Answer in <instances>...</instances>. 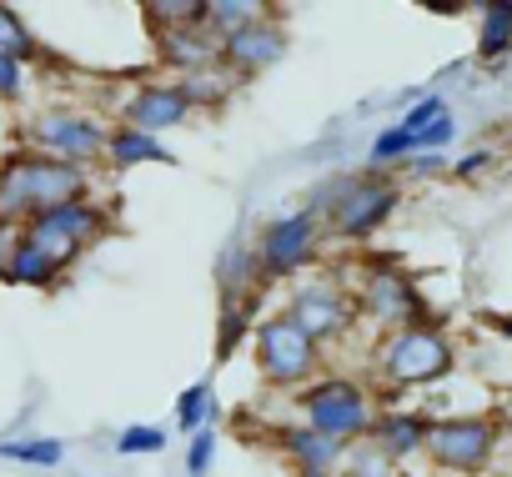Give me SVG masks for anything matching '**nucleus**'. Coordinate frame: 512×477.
Masks as SVG:
<instances>
[{"mask_svg": "<svg viewBox=\"0 0 512 477\" xmlns=\"http://www.w3.org/2000/svg\"><path fill=\"white\" fill-rule=\"evenodd\" d=\"M71 201H91V171L71 166V161H51L41 151H11L0 161V216L31 226L41 211L71 206Z\"/></svg>", "mask_w": 512, "mask_h": 477, "instance_id": "nucleus-1", "label": "nucleus"}, {"mask_svg": "<svg viewBox=\"0 0 512 477\" xmlns=\"http://www.w3.org/2000/svg\"><path fill=\"white\" fill-rule=\"evenodd\" d=\"M452 367H457V347H452V337H447V327L437 317L412 322V327H397L377 347V372L392 387H432Z\"/></svg>", "mask_w": 512, "mask_h": 477, "instance_id": "nucleus-2", "label": "nucleus"}, {"mask_svg": "<svg viewBox=\"0 0 512 477\" xmlns=\"http://www.w3.org/2000/svg\"><path fill=\"white\" fill-rule=\"evenodd\" d=\"M297 402H302V422L307 427H317V432H327V437H337L347 447L367 442L372 427H377V417H382L377 402H372V392L357 377H332V372L317 377L312 387H302Z\"/></svg>", "mask_w": 512, "mask_h": 477, "instance_id": "nucleus-3", "label": "nucleus"}, {"mask_svg": "<svg viewBox=\"0 0 512 477\" xmlns=\"http://www.w3.org/2000/svg\"><path fill=\"white\" fill-rule=\"evenodd\" d=\"M251 357H256V372H262L267 387L292 392V387H307V382L322 377L327 347H317L287 312H277V317H267V322H256V332H251Z\"/></svg>", "mask_w": 512, "mask_h": 477, "instance_id": "nucleus-4", "label": "nucleus"}, {"mask_svg": "<svg viewBox=\"0 0 512 477\" xmlns=\"http://www.w3.org/2000/svg\"><path fill=\"white\" fill-rule=\"evenodd\" d=\"M106 141H111V126L81 106H41L26 121V151H41L51 161H71L86 171L106 161Z\"/></svg>", "mask_w": 512, "mask_h": 477, "instance_id": "nucleus-5", "label": "nucleus"}, {"mask_svg": "<svg viewBox=\"0 0 512 477\" xmlns=\"http://www.w3.org/2000/svg\"><path fill=\"white\" fill-rule=\"evenodd\" d=\"M111 211L91 196V201H71V206H56V211H41L31 226H26V242H36L61 272H71L101 236L111 231Z\"/></svg>", "mask_w": 512, "mask_h": 477, "instance_id": "nucleus-6", "label": "nucleus"}, {"mask_svg": "<svg viewBox=\"0 0 512 477\" xmlns=\"http://www.w3.org/2000/svg\"><path fill=\"white\" fill-rule=\"evenodd\" d=\"M287 317H292L317 347H327V342H342V337L357 327L362 307H357V297L342 287L337 272H317V277L292 282V292H287Z\"/></svg>", "mask_w": 512, "mask_h": 477, "instance_id": "nucleus-7", "label": "nucleus"}, {"mask_svg": "<svg viewBox=\"0 0 512 477\" xmlns=\"http://www.w3.org/2000/svg\"><path fill=\"white\" fill-rule=\"evenodd\" d=\"M322 236H327V221L312 216L307 206L277 216L262 231V242H256V267H262V282H292V277H302V267H312V257L322 252Z\"/></svg>", "mask_w": 512, "mask_h": 477, "instance_id": "nucleus-8", "label": "nucleus"}, {"mask_svg": "<svg viewBox=\"0 0 512 477\" xmlns=\"http://www.w3.org/2000/svg\"><path fill=\"white\" fill-rule=\"evenodd\" d=\"M397 206H402V181L387 171H362V176H352L342 206L332 211L327 236H337V242H367V236H377L392 221Z\"/></svg>", "mask_w": 512, "mask_h": 477, "instance_id": "nucleus-9", "label": "nucleus"}, {"mask_svg": "<svg viewBox=\"0 0 512 477\" xmlns=\"http://www.w3.org/2000/svg\"><path fill=\"white\" fill-rule=\"evenodd\" d=\"M357 307H362V317H372V322L382 327V337L397 332V327L427 322V307H422L412 277H407L397 262H367V267H362Z\"/></svg>", "mask_w": 512, "mask_h": 477, "instance_id": "nucleus-10", "label": "nucleus"}, {"mask_svg": "<svg viewBox=\"0 0 512 477\" xmlns=\"http://www.w3.org/2000/svg\"><path fill=\"white\" fill-rule=\"evenodd\" d=\"M497 452V422L492 417H437L427 437V457L442 472H487Z\"/></svg>", "mask_w": 512, "mask_h": 477, "instance_id": "nucleus-11", "label": "nucleus"}, {"mask_svg": "<svg viewBox=\"0 0 512 477\" xmlns=\"http://www.w3.org/2000/svg\"><path fill=\"white\" fill-rule=\"evenodd\" d=\"M191 121V101L176 81H146L121 96V126H136L146 136H166Z\"/></svg>", "mask_w": 512, "mask_h": 477, "instance_id": "nucleus-12", "label": "nucleus"}, {"mask_svg": "<svg viewBox=\"0 0 512 477\" xmlns=\"http://www.w3.org/2000/svg\"><path fill=\"white\" fill-rule=\"evenodd\" d=\"M282 56H287V21L277 11L267 21H256V26H246V31H236V36L221 41V66L236 71L241 81L282 66Z\"/></svg>", "mask_w": 512, "mask_h": 477, "instance_id": "nucleus-13", "label": "nucleus"}, {"mask_svg": "<svg viewBox=\"0 0 512 477\" xmlns=\"http://www.w3.org/2000/svg\"><path fill=\"white\" fill-rule=\"evenodd\" d=\"M156 61L166 71H176V81L196 76V71H211V66H221V36L206 21H191V26H176V31H156Z\"/></svg>", "mask_w": 512, "mask_h": 477, "instance_id": "nucleus-14", "label": "nucleus"}, {"mask_svg": "<svg viewBox=\"0 0 512 477\" xmlns=\"http://www.w3.org/2000/svg\"><path fill=\"white\" fill-rule=\"evenodd\" d=\"M277 442H282V452L292 457L297 472H332V477H342L347 452H352L347 442H337V437H327V432H317V427H307V422L282 427Z\"/></svg>", "mask_w": 512, "mask_h": 477, "instance_id": "nucleus-15", "label": "nucleus"}, {"mask_svg": "<svg viewBox=\"0 0 512 477\" xmlns=\"http://www.w3.org/2000/svg\"><path fill=\"white\" fill-rule=\"evenodd\" d=\"M427 437H432V417L427 412H382L367 442L382 447L392 462H407V457L427 452Z\"/></svg>", "mask_w": 512, "mask_h": 477, "instance_id": "nucleus-16", "label": "nucleus"}, {"mask_svg": "<svg viewBox=\"0 0 512 477\" xmlns=\"http://www.w3.org/2000/svg\"><path fill=\"white\" fill-rule=\"evenodd\" d=\"M171 166L176 156L161 146V136H146L136 126H111V141H106V166L111 171H136V166Z\"/></svg>", "mask_w": 512, "mask_h": 477, "instance_id": "nucleus-17", "label": "nucleus"}, {"mask_svg": "<svg viewBox=\"0 0 512 477\" xmlns=\"http://www.w3.org/2000/svg\"><path fill=\"white\" fill-rule=\"evenodd\" d=\"M256 282H262V267H256V247H246L241 236H236V242H226L221 257H216L221 302H246V297L256 292Z\"/></svg>", "mask_w": 512, "mask_h": 477, "instance_id": "nucleus-18", "label": "nucleus"}, {"mask_svg": "<svg viewBox=\"0 0 512 477\" xmlns=\"http://www.w3.org/2000/svg\"><path fill=\"white\" fill-rule=\"evenodd\" d=\"M6 282H11V287H31V292H56V287L66 282V272H61L36 242H26V231H21V247H16V257H11Z\"/></svg>", "mask_w": 512, "mask_h": 477, "instance_id": "nucleus-19", "label": "nucleus"}, {"mask_svg": "<svg viewBox=\"0 0 512 477\" xmlns=\"http://www.w3.org/2000/svg\"><path fill=\"white\" fill-rule=\"evenodd\" d=\"M512 51V0H487L477 11V61L492 66Z\"/></svg>", "mask_w": 512, "mask_h": 477, "instance_id": "nucleus-20", "label": "nucleus"}, {"mask_svg": "<svg viewBox=\"0 0 512 477\" xmlns=\"http://www.w3.org/2000/svg\"><path fill=\"white\" fill-rule=\"evenodd\" d=\"M277 6H267V0H201V21L226 41V36H236V31H246V26H256V21H267Z\"/></svg>", "mask_w": 512, "mask_h": 477, "instance_id": "nucleus-21", "label": "nucleus"}, {"mask_svg": "<svg viewBox=\"0 0 512 477\" xmlns=\"http://www.w3.org/2000/svg\"><path fill=\"white\" fill-rule=\"evenodd\" d=\"M176 86L186 91V101H191V111H206V106H226V101L236 96V86H241V76H236V71H226V66H211V71H196V76H181Z\"/></svg>", "mask_w": 512, "mask_h": 477, "instance_id": "nucleus-22", "label": "nucleus"}, {"mask_svg": "<svg viewBox=\"0 0 512 477\" xmlns=\"http://www.w3.org/2000/svg\"><path fill=\"white\" fill-rule=\"evenodd\" d=\"M0 56H16L21 66H36V61H46V46H41V36L21 21V11H11V6H0Z\"/></svg>", "mask_w": 512, "mask_h": 477, "instance_id": "nucleus-23", "label": "nucleus"}, {"mask_svg": "<svg viewBox=\"0 0 512 477\" xmlns=\"http://www.w3.org/2000/svg\"><path fill=\"white\" fill-rule=\"evenodd\" d=\"M201 427H216V397H211V382H191V387L176 397V432L196 437Z\"/></svg>", "mask_w": 512, "mask_h": 477, "instance_id": "nucleus-24", "label": "nucleus"}, {"mask_svg": "<svg viewBox=\"0 0 512 477\" xmlns=\"http://www.w3.org/2000/svg\"><path fill=\"white\" fill-rule=\"evenodd\" d=\"M0 457H6V462H26V467H61L66 447L56 437H0Z\"/></svg>", "mask_w": 512, "mask_h": 477, "instance_id": "nucleus-25", "label": "nucleus"}, {"mask_svg": "<svg viewBox=\"0 0 512 477\" xmlns=\"http://www.w3.org/2000/svg\"><path fill=\"white\" fill-rule=\"evenodd\" d=\"M407 156H417V136L407 131V126H387L377 141H372V151H367V171H387V166H402Z\"/></svg>", "mask_w": 512, "mask_h": 477, "instance_id": "nucleus-26", "label": "nucleus"}, {"mask_svg": "<svg viewBox=\"0 0 512 477\" xmlns=\"http://www.w3.org/2000/svg\"><path fill=\"white\" fill-rule=\"evenodd\" d=\"M246 327H251V307H241V302H221V327H216V357H221V362L241 347Z\"/></svg>", "mask_w": 512, "mask_h": 477, "instance_id": "nucleus-27", "label": "nucleus"}, {"mask_svg": "<svg viewBox=\"0 0 512 477\" xmlns=\"http://www.w3.org/2000/svg\"><path fill=\"white\" fill-rule=\"evenodd\" d=\"M166 437H171V427L136 422V427H126V432L116 437V452H121V457H151V452H161V447H166Z\"/></svg>", "mask_w": 512, "mask_h": 477, "instance_id": "nucleus-28", "label": "nucleus"}, {"mask_svg": "<svg viewBox=\"0 0 512 477\" xmlns=\"http://www.w3.org/2000/svg\"><path fill=\"white\" fill-rule=\"evenodd\" d=\"M146 21H151L156 31L191 26V21H201V0H151V6H146Z\"/></svg>", "mask_w": 512, "mask_h": 477, "instance_id": "nucleus-29", "label": "nucleus"}, {"mask_svg": "<svg viewBox=\"0 0 512 477\" xmlns=\"http://www.w3.org/2000/svg\"><path fill=\"white\" fill-rule=\"evenodd\" d=\"M342 477H392V457H387L382 447H372V442H357V447L347 452Z\"/></svg>", "mask_w": 512, "mask_h": 477, "instance_id": "nucleus-30", "label": "nucleus"}, {"mask_svg": "<svg viewBox=\"0 0 512 477\" xmlns=\"http://www.w3.org/2000/svg\"><path fill=\"white\" fill-rule=\"evenodd\" d=\"M442 116H452V111H447V96H437V91H427V96H422L417 106H407V116H402L397 126H407L412 136H422V131H427V126H437Z\"/></svg>", "mask_w": 512, "mask_h": 477, "instance_id": "nucleus-31", "label": "nucleus"}, {"mask_svg": "<svg viewBox=\"0 0 512 477\" xmlns=\"http://www.w3.org/2000/svg\"><path fill=\"white\" fill-rule=\"evenodd\" d=\"M216 462V427H201L191 442H186V477H206Z\"/></svg>", "mask_w": 512, "mask_h": 477, "instance_id": "nucleus-32", "label": "nucleus"}, {"mask_svg": "<svg viewBox=\"0 0 512 477\" xmlns=\"http://www.w3.org/2000/svg\"><path fill=\"white\" fill-rule=\"evenodd\" d=\"M442 171H447V151H417V156L402 161V176H407V181H432V176H442Z\"/></svg>", "mask_w": 512, "mask_h": 477, "instance_id": "nucleus-33", "label": "nucleus"}, {"mask_svg": "<svg viewBox=\"0 0 512 477\" xmlns=\"http://www.w3.org/2000/svg\"><path fill=\"white\" fill-rule=\"evenodd\" d=\"M26 96V66L16 56H0V101H21Z\"/></svg>", "mask_w": 512, "mask_h": 477, "instance_id": "nucleus-34", "label": "nucleus"}, {"mask_svg": "<svg viewBox=\"0 0 512 477\" xmlns=\"http://www.w3.org/2000/svg\"><path fill=\"white\" fill-rule=\"evenodd\" d=\"M21 231H26V226H16V221L0 216V282H6V272H11V257H16V247H21Z\"/></svg>", "mask_w": 512, "mask_h": 477, "instance_id": "nucleus-35", "label": "nucleus"}, {"mask_svg": "<svg viewBox=\"0 0 512 477\" xmlns=\"http://www.w3.org/2000/svg\"><path fill=\"white\" fill-rule=\"evenodd\" d=\"M452 136H457V121L442 116L437 126H427V131L417 136V151H442V146H452Z\"/></svg>", "mask_w": 512, "mask_h": 477, "instance_id": "nucleus-36", "label": "nucleus"}, {"mask_svg": "<svg viewBox=\"0 0 512 477\" xmlns=\"http://www.w3.org/2000/svg\"><path fill=\"white\" fill-rule=\"evenodd\" d=\"M487 166H492V151H487V146H477V151H467L462 161H452V176H457V181H472V176H477V171H487Z\"/></svg>", "mask_w": 512, "mask_h": 477, "instance_id": "nucleus-37", "label": "nucleus"}, {"mask_svg": "<svg viewBox=\"0 0 512 477\" xmlns=\"http://www.w3.org/2000/svg\"><path fill=\"white\" fill-rule=\"evenodd\" d=\"M492 332H497V337H507V342H512V312H502V317H492Z\"/></svg>", "mask_w": 512, "mask_h": 477, "instance_id": "nucleus-38", "label": "nucleus"}, {"mask_svg": "<svg viewBox=\"0 0 512 477\" xmlns=\"http://www.w3.org/2000/svg\"><path fill=\"white\" fill-rule=\"evenodd\" d=\"M297 477H332V472H297Z\"/></svg>", "mask_w": 512, "mask_h": 477, "instance_id": "nucleus-39", "label": "nucleus"}]
</instances>
